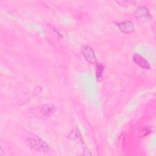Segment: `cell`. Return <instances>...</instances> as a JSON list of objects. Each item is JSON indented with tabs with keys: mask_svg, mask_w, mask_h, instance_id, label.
<instances>
[{
	"mask_svg": "<svg viewBox=\"0 0 156 156\" xmlns=\"http://www.w3.org/2000/svg\"><path fill=\"white\" fill-rule=\"evenodd\" d=\"M25 143L32 149L42 152H49L51 151L49 146L42 139L35 135L29 134L25 138Z\"/></svg>",
	"mask_w": 156,
	"mask_h": 156,
	"instance_id": "cell-1",
	"label": "cell"
},
{
	"mask_svg": "<svg viewBox=\"0 0 156 156\" xmlns=\"http://www.w3.org/2000/svg\"><path fill=\"white\" fill-rule=\"evenodd\" d=\"M133 16L138 21L145 22L151 18L148 9L146 7H139L133 13Z\"/></svg>",
	"mask_w": 156,
	"mask_h": 156,
	"instance_id": "cell-2",
	"label": "cell"
},
{
	"mask_svg": "<svg viewBox=\"0 0 156 156\" xmlns=\"http://www.w3.org/2000/svg\"><path fill=\"white\" fill-rule=\"evenodd\" d=\"M81 52L85 60L90 63L94 64L96 62V58L93 49L88 46H83L81 48Z\"/></svg>",
	"mask_w": 156,
	"mask_h": 156,
	"instance_id": "cell-3",
	"label": "cell"
},
{
	"mask_svg": "<svg viewBox=\"0 0 156 156\" xmlns=\"http://www.w3.org/2000/svg\"><path fill=\"white\" fill-rule=\"evenodd\" d=\"M119 29L123 33L129 34L134 31V24L130 21H125L117 24Z\"/></svg>",
	"mask_w": 156,
	"mask_h": 156,
	"instance_id": "cell-4",
	"label": "cell"
},
{
	"mask_svg": "<svg viewBox=\"0 0 156 156\" xmlns=\"http://www.w3.org/2000/svg\"><path fill=\"white\" fill-rule=\"evenodd\" d=\"M133 60L136 65H138L139 66H140L142 68H144V69L150 68V65L149 62L143 57H141V55L137 54H133Z\"/></svg>",
	"mask_w": 156,
	"mask_h": 156,
	"instance_id": "cell-5",
	"label": "cell"
},
{
	"mask_svg": "<svg viewBox=\"0 0 156 156\" xmlns=\"http://www.w3.org/2000/svg\"><path fill=\"white\" fill-rule=\"evenodd\" d=\"M55 111L54 106L52 104L44 105L40 110L41 115L44 118H48L51 116Z\"/></svg>",
	"mask_w": 156,
	"mask_h": 156,
	"instance_id": "cell-6",
	"label": "cell"
},
{
	"mask_svg": "<svg viewBox=\"0 0 156 156\" xmlns=\"http://www.w3.org/2000/svg\"><path fill=\"white\" fill-rule=\"evenodd\" d=\"M104 70V65L101 63H98L96 66V77L97 80L100 82L102 79V73Z\"/></svg>",
	"mask_w": 156,
	"mask_h": 156,
	"instance_id": "cell-7",
	"label": "cell"
}]
</instances>
